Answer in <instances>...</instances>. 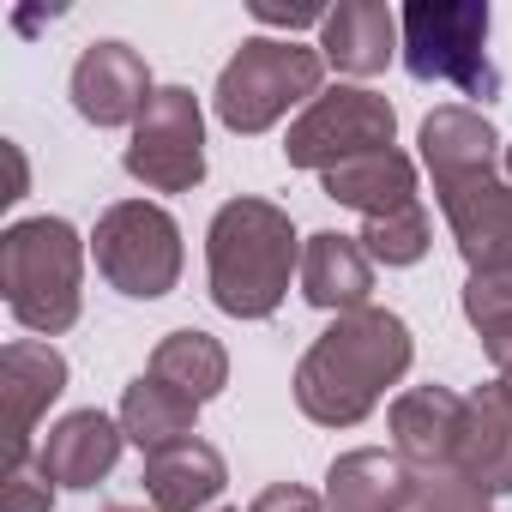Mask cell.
I'll use <instances>...</instances> for the list:
<instances>
[{
	"label": "cell",
	"instance_id": "6da1fadb",
	"mask_svg": "<svg viewBox=\"0 0 512 512\" xmlns=\"http://www.w3.org/2000/svg\"><path fill=\"white\" fill-rule=\"evenodd\" d=\"M410 356H416L410 326L392 308L338 314L296 368V404L320 428H356L386 398V386L410 374Z\"/></svg>",
	"mask_w": 512,
	"mask_h": 512
},
{
	"label": "cell",
	"instance_id": "7a4b0ae2",
	"mask_svg": "<svg viewBox=\"0 0 512 512\" xmlns=\"http://www.w3.org/2000/svg\"><path fill=\"white\" fill-rule=\"evenodd\" d=\"M211 302L229 320H272L290 296V272H302V241L284 205L272 199H229L205 229Z\"/></svg>",
	"mask_w": 512,
	"mask_h": 512
},
{
	"label": "cell",
	"instance_id": "3957f363",
	"mask_svg": "<svg viewBox=\"0 0 512 512\" xmlns=\"http://www.w3.org/2000/svg\"><path fill=\"white\" fill-rule=\"evenodd\" d=\"M85 241L67 217H25L0 235V290L19 326L55 338L85 308Z\"/></svg>",
	"mask_w": 512,
	"mask_h": 512
},
{
	"label": "cell",
	"instance_id": "277c9868",
	"mask_svg": "<svg viewBox=\"0 0 512 512\" xmlns=\"http://www.w3.org/2000/svg\"><path fill=\"white\" fill-rule=\"evenodd\" d=\"M326 85V55L296 43V37H247L229 67L217 73V121L229 133H266L278 127L296 103H314Z\"/></svg>",
	"mask_w": 512,
	"mask_h": 512
},
{
	"label": "cell",
	"instance_id": "5b68a950",
	"mask_svg": "<svg viewBox=\"0 0 512 512\" xmlns=\"http://www.w3.org/2000/svg\"><path fill=\"white\" fill-rule=\"evenodd\" d=\"M398 43H404V67L416 85H458L476 103L500 97L482 0H416V7L398 13Z\"/></svg>",
	"mask_w": 512,
	"mask_h": 512
},
{
	"label": "cell",
	"instance_id": "8992f818",
	"mask_svg": "<svg viewBox=\"0 0 512 512\" xmlns=\"http://www.w3.org/2000/svg\"><path fill=\"white\" fill-rule=\"evenodd\" d=\"M97 253V272L109 278V290L133 296V302H157L175 290L181 278V229L163 205L151 199H121L97 217L91 235Z\"/></svg>",
	"mask_w": 512,
	"mask_h": 512
},
{
	"label": "cell",
	"instance_id": "52a82bcc",
	"mask_svg": "<svg viewBox=\"0 0 512 512\" xmlns=\"http://www.w3.org/2000/svg\"><path fill=\"white\" fill-rule=\"evenodd\" d=\"M398 133V115L380 91H362V85H338V91H320L296 121H290V139H284V157L290 169H338L350 157H368V151H386Z\"/></svg>",
	"mask_w": 512,
	"mask_h": 512
},
{
	"label": "cell",
	"instance_id": "ba28073f",
	"mask_svg": "<svg viewBox=\"0 0 512 512\" xmlns=\"http://www.w3.org/2000/svg\"><path fill=\"white\" fill-rule=\"evenodd\" d=\"M127 175L151 193H187L205 181V115L187 85H163L145 103V115L133 121Z\"/></svg>",
	"mask_w": 512,
	"mask_h": 512
},
{
	"label": "cell",
	"instance_id": "9c48e42d",
	"mask_svg": "<svg viewBox=\"0 0 512 512\" xmlns=\"http://www.w3.org/2000/svg\"><path fill=\"white\" fill-rule=\"evenodd\" d=\"M67 392V356L37 338H13L0 350V410H7V464L31 458V434L49 404Z\"/></svg>",
	"mask_w": 512,
	"mask_h": 512
},
{
	"label": "cell",
	"instance_id": "30bf717a",
	"mask_svg": "<svg viewBox=\"0 0 512 512\" xmlns=\"http://www.w3.org/2000/svg\"><path fill=\"white\" fill-rule=\"evenodd\" d=\"M151 97H157L151 91V67L127 43H91L73 61V109L91 127H127V121L145 115Z\"/></svg>",
	"mask_w": 512,
	"mask_h": 512
},
{
	"label": "cell",
	"instance_id": "8fae6325",
	"mask_svg": "<svg viewBox=\"0 0 512 512\" xmlns=\"http://www.w3.org/2000/svg\"><path fill=\"white\" fill-rule=\"evenodd\" d=\"M440 211L458 235V253L470 272H500L512 266V187L500 175L458 181L440 193Z\"/></svg>",
	"mask_w": 512,
	"mask_h": 512
},
{
	"label": "cell",
	"instance_id": "7c38bea8",
	"mask_svg": "<svg viewBox=\"0 0 512 512\" xmlns=\"http://www.w3.org/2000/svg\"><path fill=\"white\" fill-rule=\"evenodd\" d=\"M392 452L410 470H440L458 464V428H464V398L446 386H410L392 398Z\"/></svg>",
	"mask_w": 512,
	"mask_h": 512
},
{
	"label": "cell",
	"instance_id": "4fadbf2b",
	"mask_svg": "<svg viewBox=\"0 0 512 512\" xmlns=\"http://www.w3.org/2000/svg\"><path fill=\"white\" fill-rule=\"evenodd\" d=\"M121 446H127L121 416H103V410H73V416H61V422L43 434L37 464L49 470V482H55V488H97V482L115 470Z\"/></svg>",
	"mask_w": 512,
	"mask_h": 512
},
{
	"label": "cell",
	"instance_id": "5bb4252c",
	"mask_svg": "<svg viewBox=\"0 0 512 512\" xmlns=\"http://www.w3.org/2000/svg\"><path fill=\"white\" fill-rule=\"evenodd\" d=\"M422 163H428V175H434V193H446V187H458V181L494 175L500 139H494V127H488L482 109L446 103V109H434V115L422 121Z\"/></svg>",
	"mask_w": 512,
	"mask_h": 512
},
{
	"label": "cell",
	"instance_id": "9a60e30c",
	"mask_svg": "<svg viewBox=\"0 0 512 512\" xmlns=\"http://www.w3.org/2000/svg\"><path fill=\"white\" fill-rule=\"evenodd\" d=\"M302 296L326 314H356L368 308V290H374V260L362 235H338V229H320L302 241Z\"/></svg>",
	"mask_w": 512,
	"mask_h": 512
},
{
	"label": "cell",
	"instance_id": "2e32d148",
	"mask_svg": "<svg viewBox=\"0 0 512 512\" xmlns=\"http://www.w3.org/2000/svg\"><path fill=\"white\" fill-rule=\"evenodd\" d=\"M458 470L488 488L494 500L512 494V398L506 386H482L464 398V428H458Z\"/></svg>",
	"mask_w": 512,
	"mask_h": 512
},
{
	"label": "cell",
	"instance_id": "e0dca14e",
	"mask_svg": "<svg viewBox=\"0 0 512 512\" xmlns=\"http://www.w3.org/2000/svg\"><path fill=\"white\" fill-rule=\"evenodd\" d=\"M139 482H145V506H157V512H199V506H211L223 494L229 464H223V452L211 440L193 434V440H181L169 452H151Z\"/></svg>",
	"mask_w": 512,
	"mask_h": 512
},
{
	"label": "cell",
	"instance_id": "ac0fdd59",
	"mask_svg": "<svg viewBox=\"0 0 512 512\" xmlns=\"http://www.w3.org/2000/svg\"><path fill=\"white\" fill-rule=\"evenodd\" d=\"M398 49H404L398 43V19L380 7V0H344V7H332L326 25H320V55L338 73H356V79L386 73V61Z\"/></svg>",
	"mask_w": 512,
	"mask_h": 512
},
{
	"label": "cell",
	"instance_id": "d6986e66",
	"mask_svg": "<svg viewBox=\"0 0 512 512\" xmlns=\"http://www.w3.org/2000/svg\"><path fill=\"white\" fill-rule=\"evenodd\" d=\"M320 187H326V199H338L362 217H392V211L416 205V163L398 145H386V151H368V157L326 169Z\"/></svg>",
	"mask_w": 512,
	"mask_h": 512
},
{
	"label": "cell",
	"instance_id": "ffe728a7",
	"mask_svg": "<svg viewBox=\"0 0 512 512\" xmlns=\"http://www.w3.org/2000/svg\"><path fill=\"white\" fill-rule=\"evenodd\" d=\"M410 506V464L398 452L362 446L326 470V512H404Z\"/></svg>",
	"mask_w": 512,
	"mask_h": 512
},
{
	"label": "cell",
	"instance_id": "44dd1931",
	"mask_svg": "<svg viewBox=\"0 0 512 512\" xmlns=\"http://www.w3.org/2000/svg\"><path fill=\"white\" fill-rule=\"evenodd\" d=\"M193 416H199V404L193 398H181L175 386H163L157 374H139L133 386H127V398H121V428H127V440L151 458V452H169V446H181V440H193Z\"/></svg>",
	"mask_w": 512,
	"mask_h": 512
},
{
	"label": "cell",
	"instance_id": "7402d4cb",
	"mask_svg": "<svg viewBox=\"0 0 512 512\" xmlns=\"http://www.w3.org/2000/svg\"><path fill=\"white\" fill-rule=\"evenodd\" d=\"M151 374H157L163 386H175L181 398L211 404V398L229 386V356H223V344H217L211 332L181 326V332H169V338L151 350Z\"/></svg>",
	"mask_w": 512,
	"mask_h": 512
},
{
	"label": "cell",
	"instance_id": "603a6c76",
	"mask_svg": "<svg viewBox=\"0 0 512 512\" xmlns=\"http://www.w3.org/2000/svg\"><path fill=\"white\" fill-rule=\"evenodd\" d=\"M464 320L476 326L488 362L506 368V362H512V266H500V272H470V284H464Z\"/></svg>",
	"mask_w": 512,
	"mask_h": 512
},
{
	"label": "cell",
	"instance_id": "cb8c5ba5",
	"mask_svg": "<svg viewBox=\"0 0 512 512\" xmlns=\"http://www.w3.org/2000/svg\"><path fill=\"white\" fill-rule=\"evenodd\" d=\"M362 247H368L374 266H416L428 253V211H422V199L392 211V217H368L362 223Z\"/></svg>",
	"mask_w": 512,
	"mask_h": 512
},
{
	"label": "cell",
	"instance_id": "d4e9b609",
	"mask_svg": "<svg viewBox=\"0 0 512 512\" xmlns=\"http://www.w3.org/2000/svg\"><path fill=\"white\" fill-rule=\"evenodd\" d=\"M494 494L476 488L458 464H440V470H410V506L404 512H488Z\"/></svg>",
	"mask_w": 512,
	"mask_h": 512
},
{
	"label": "cell",
	"instance_id": "484cf974",
	"mask_svg": "<svg viewBox=\"0 0 512 512\" xmlns=\"http://www.w3.org/2000/svg\"><path fill=\"white\" fill-rule=\"evenodd\" d=\"M0 512H55V482L43 464H7L0 476Z\"/></svg>",
	"mask_w": 512,
	"mask_h": 512
},
{
	"label": "cell",
	"instance_id": "4316f807",
	"mask_svg": "<svg viewBox=\"0 0 512 512\" xmlns=\"http://www.w3.org/2000/svg\"><path fill=\"white\" fill-rule=\"evenodd\" d=\"M247 512H326V500L314 488H302V482H272L266 494H253Z\"/></svg>",
	"mask_w": 512,
	"mask_h": 512
},
{
	"label": "cell",
	"instance_id": "83f0119b",
	"mask_svg": "<svg viewBox=\"0 0 512 512\" xmlns=\"http://www.w3.org/2000/svg\"><path fill=\"white\" fill-rule=\"evenodd\" d=\"M260 25H284V31H302V25H326L320 7H253Z\"/></svg>",
	"mask_w": 512,
	"mask_h": 512
},
{
	"label": "cell",
	"instance_id": "f1b7e54d",
	"mask_svg": "<svg viewBox=\"0 0 512 512\" xmlns=\"http://www.w3.org/2000/svg\"><path fill=\"white\" fill-rule=\"evenodd\" d=\"M0 151H7V169H13V193H7V205H19L25 199V151L7 139V145H0Z\"/></svg>",
	"mask_w": 512,
	"mask_h": 512
},
{
	"label": "cell",
	"instance_id": "f546056e",
	"mask_svg": "<svg viewBox=\"0 0 512 512\" xmlns=\"http://www.w3.org/2000/svg\"><path fill=\"white\" fill-rule=\"evenodd\" d=\"M103 512H157V506H145V500H109Z\"/></svg>",
	"mask_w": 512,
	"mask_h": 512
},
{
	"label": "cell",
	"instance_id": "4dcf8cb0",
	"mask_svg": "<svg viewBox=\"0 0 512 512\" xmlns=\"http://www.w3.org/2000/svg\"><path fill=\"white\" fill-rule=\"evenodd\" d=\"M500 386H506V398H512V362H506V368H500Z\"/></svg>",
	"mask_w": 512,
	"mask_h": 512
},
{
	"label": "cell",
	"instance_id": "1f68e13d",
	"mask_svg": "<svg viewBox=\"0 0 512 512\" xmlns=\"http://www.w3.org/2000/svg\"><path fill=\"white\" fill-rule=\"evenodd\" d=\"M506 175H512V145H506Z\"/></svg>",
	"mask_w": 512,
	"mask_h": 512
}]
</instances>
